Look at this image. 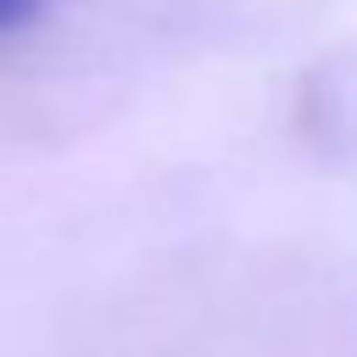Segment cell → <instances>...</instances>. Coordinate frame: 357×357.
I'll return each mask as SVG.
<instances>
[{"mask_svg": "<svg viewBox=\"0 0 357 357\" xmlns=\"http://www.w3.org/2000/svg\"><path fill=\"white\" fill-rule=\"evenodd\" d=\"M39 6H45V0H0V28H17V22H28Z\"/></svg>", "mask_w": 357, "mask_h": 357, "instance_id": "obj_1", "label": "cell"}]
</instances>
